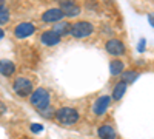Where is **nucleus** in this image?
<instances>
[{
	"instance_id": "obj_22",
	"label": "nucleus",
	"mask_w": 154,
	"mask_h": 139,
	"mask_svg": "<svg viewBox=\"0 0 154 139\" xmlns=\"http://www.w3.org/2000/svg\"><path fill=\"white\" fill-rule=\"evenodd\" d=\"M148 20H149V23L154 27V14H148Z\"/></svg>"
},
{
	"instance_id": "obj_20",
	"label": "nucleus",
	"mask_w": 154,
	"mask_h": 139,
	"mask_svg": "<svg viewBox=\"0 0 154 139\" xmlns=\"http://www.w3.org/2000/svg\"><path fill=\"white\" fill-rule=\"evenodd\" d=\"M57 2H59L60 6H65V5H72L74 0H57Z\"/></svg>"
},
{
	"instance_id": "obj_24",
	"label": "nucleus",
	"mask_w": 154,
	"mask_h": 139,
	"mask_svg": "<svg viewBox=\"0 0 154 139\" xmlns=\"http://www.w3.org/2000/svg\"><path fill=\"white\" fill-rule=\"evenodd\" d=\"M3 5H5V0H0V8H2Z\"/></svg>"
},
{
	"instance_id": "obj_7",
	"label": "nucleus",
	"mask_w": 154,
	"mask_h": 139,
	"mask_svg": "<svg viewBox=\"0 0 154 139\" xmlns=\"http://www.w3.org/2000/svg\"><path fill=\"white\" fill-rule=\"evenodd\" d=\"M105 48H106V51H108L111 56H122V54L125 53V45H123V42L119 40V39H109V40L106 42Z\"/></svg>"
},
{
	"instance_id": "obj_1",
	"label": "nucleus",
	"mask_w": 154,
	"mask_h": 139,
	"mask_svg": "<svg viewBox=\"0 0 154 139\" xmlns=\"http://www.w3.org/2000/svg\"><path fill=\"white\" fill-rule=\"evenodd\" d=\"M49 102H51V94L45 88H37L29 94V104L37 111H42L46 107H49Z\"/></svg>"
},
{
	"instance_id": "obj_2",
	"label": "nucleus",
	"mask_w": 154,
	"mask_h": 139,
	"mask_svg": "<svg viewBox=\"0 0 154 139\" xmlns=\"http://www.w3.org/2000/svg\"><path fill=\"white\" fill-rule=\"evenodd\" d=\"M79 118H80L79 111L72 107H62L56 110V116H54V119L62 125H74L79 121Z\"/></svg>"
},
{
	"instance_id": "obj_3",
	"label": "nucleus",
	"mask_w": 154,
	"mask_h": 139,
	"mask_svg": "<svg viewBox=\"0 0 154 139\" xmlns=\"http://www.w3.org/2000/svg\"><path fill=\"white\" fill-rule=\"evenodd\" d=\"M94 31V27L91 22H86V20H80V22H75L72 23V28H71V36L75 37V39H85V37L91 36Z\"/></svg>"
},
{
	"instance_id": "obj_18",
	"label": "nucleus",
	"mask_w": 154,
	"mask_h": 139,
	"mask_svg": "<svg viewBox=\"0 0 154 139\" xmlns=\"http://www.w3.org/2000/svg\"><path fill=\"white\" fill-rule=\"evenodd\" d=\"M38 113H40V115L43 116V118H46V119H49V118H54L56 116V111H54V108L53 107H46L45 110H42V111H38Z\"/></svg>"
},
{
	"instance_id": "obj_17",
	"label": "nucleus",
	"mask_w": 154,
	"mask_h": 139,
	"mask_svg": "<svg viewBox=\"0 0 154 139\" xmlns=\"http://www.w3.org/2000/svg\"><path fill=\"white\" fill-rule=\"evenodd\" d=\"M8 22H9V11H8V8L2 6L0 8V25H5Z\"/></svg>"
},
{
	"instance_id": "obj_12",
	"label": "nucleus",
	"mask_w": 154,
	"mask_h": 139,
	"mask_svg": "<svg viewBox=\"0 0 154 139\" xmlns=\"http://www.w3.org/2000/svg\"><path fill=\"white\" fill-rule=\"evenodd\" d=\"M97 136L100 139H116L117 134H116V130L111 127V125H102L97 130Z\"/></svg>"
},
{
	"instance_id": "obj_19",
	"label": "nucleus",
	"mask_w": 154,
	"mask_h": 139,
	"mask_svg": "<svg viewBox=\"0 0 154 139\" xmlns=\"http://www.w3.org/2000/svg\"><path fill=\"white\" fill-rule=\"evenodd\" d=\"M31 130L35 133V131H42L43 130V127H42V125L40 124H34V125H31Z\"/></svg>"
},
{
	"instance_id": "obj_4",
	"label": "nucleus",
	"mask_w": 154,
	"mask_h": 139,
	"mask_svg": "<svg viewBox=\"0 0 154 139\" xmlns=\"http://www.w3.org/2000/svg\"><path fill=\"white\" fill-rule=\"evenodd\" d=\"M12 88H14V91L20 96V97H26L29 96L32 91H34V87H32V82L26 77H17L12 84Z\"/></svg>"
},
{
	"instance_id": "obj_23",
	"label": "nucleus",
	"mask_w": 154,
	"mask_h": 139,
	"mask_svg": "<svg viewBox=\"0 0 154 139\" xmlns=\"http://www.w3.org/2000/svg\"><path fill=\"white\" fill-rule=\"evenodd\" d=\"M3 36H5V31H3L2 28H0V40H2V39H3Z\"/></svg>"
},
{
	"instance_id": "obj_15",
	"label": "nucleus",
	"mask_w": 154,
	"mask_h": 139,
	"mask_svg": "<svg viewBox=\"0 0 154 139\" xmlns=\"http://www.w3.org/2000/svg\"><path fill=\"white\" fill-rule=\"evenodd\" d=\"M60 9H62V12H63V16H66V17H77V16L80 14V8L77 6L75 3L60 6Z\"/></svg>"
},
{
	"instance_id": "obj_5",
	"label": "nucleus",
	"mask_w": 154,
	"mask_h": 139,
	"mask_svg": "<svg viewBox=\"0 0 154 139\" xmlns=\"http://www.w3.org/2000/svg\"><path fill=\"white\" fill-rule=\"evenodd\" d=\"M34 31H35V27H34L31 22H22V23H19L17 27H16L14 34H16L17 39H25V37L32 36Z\"/></svg>"
},
{
	"instance_id": "obj_16",
	"label": "nucleus",
	"mask_w": 154,
	"mask_h": 139,
	"mask_svg": "<svg viewBox=\"0 0 154 139\" xmlns=\"http://www.w3.org/2000/svg\"><path fill=\"white\" fill-rule=\"evenodd\" d=\"M137 76H139V73H137V71H134V70L125 71V73H122V81H123V82H126V84H131V82H134V81H136Z\"/></svg>"
},
{
	"instance_id": "obj_9",
	"label": "nucleus",
	"mask_w": 154,
	"mask_h": 139,
	"mask_svg": "<svg viewBox=\"0 0 154 139\" xmlns=\"http://www.w3.org/2000/svg\"><path fill=\"white\" fill-rule=\"evenodd\" d=\"M42 42H43V45H46V46H54V45H57V43L60 42V36H59L57 33H54L53 30L45 31V33L42 34Z\"/></svg>"
},
{
	"instance_id": "obj_8",
	"label": "nucleus",
	"mask_w": 154,
	"mask_h": 139,
	"mask_svg": "<svg viewBox=\"0 0 154 139\" xmlns=\"http://www.w3.org/2000/svg\"><path fill=\"white\" fill-rule=\"evenodd\" d=\"M111 104V97L109 96H100L96 102H94V107H93V111H94V115L97 116H102V115H105L108 107Z\"/></svg>"
},
{
	"instance_id": "obj_21",
	"label": "nucleus",
	"mask_w": 154,
	"mask_h": 139,
	"mask_svg": "<svg viewBox=\"0 0 154 139\" xmlns=\"http://www.w3.org/2000/svg\"><path fill=\"white\" fill-rule=\"evenodd\" d=\"M143 49H145V40L142 39V40H140V43H139V51H143Z\"/></svg>"
},
{
	"instance_id": "obj_13",
	"label": "nucleus",
	"mask_w": 154,
	"mask_h": 139,
	"mask_svg": "<svg viewBox=\"0 0 154 139\" xmlns=\"http://www.w3.org/2000/svg\"><path fill=\"white\" fill-rule=\"evenodd\" d=\"M126 88H128V84L126 82H123V81L117 82V84H116V87H114V90H112V99L114 100H120L123 97V94L126 93Z\"/></svg>"
},
{
	"instance_id": "obj_10",
	"label": "nucleus",
	"mask_w": 154,
	"mask_h": 139,
	"mask_svg": "<svg viewBox=\"0 0 154 139\" xmlns=\"http://www.w3.org/2000/svg\"><path fill=\"white\" fill-rule=\"evenodd\" d=\"M71 28H72V25H71L69 22H66V20H60V22H57V23L54 25L53 31L57 33V34L62 37V36H68V34H71Z\"/></svg>"
},
{
	"instance_id": "obj_14",
	"label": "nucleus",
	"mask_w": 154,
	"mask_h": 139,
	"mask_svg": "<svg viewBox=\"0 0 154 139\" xmlns=\"http://www.w3.org/2000/svg\"><path fill=\"white\" fill-rule=\"evenodd\" d=\"M123 70H125V64H123L122 60H119V59L111 60V64H109V73H111V76H119V74L123 73Z\"/></svg>"
},
{
	"instance_id": "obj_11",
	"label": "nucleus",
	"mask_w": 154,
	"mask_h": 139,
	"mask_svg": "<svg viewBox=\"0 0 154 139\" xmlns=\"http://www.w3.org/2000/svg\"><path fill=\"white\" fill-rule=\"evenodd\" d=\"M14 73H16V65L12 64L11 60H8V59H2V60H0V74L9 77V76H12Z\"/></svg>"
},
{
	"instance_id": "obj_6",
	"label": "nucleus",
	"mask_w": 154,
	"mask_h": 139,
	"mask_svg": "<svg viewBox=\"0 0 154 139\" xmlns=\"http://www.w3.org/2000/svg\"><path fill=\"white\" fill-rule=\"evenodd\" d=\"M63 17H65V16H63V12H62L60 8H51V9L45 11L43 14H42V20L45 23H57Z\"/></svg>"
}]
</instances>
